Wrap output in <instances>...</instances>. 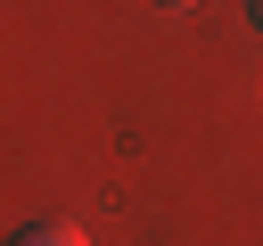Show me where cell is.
Wrapping results in <instances>:
<instances>
[{"mask_svg": "<svg viewBox=\"0 0 263 246\" xmlns=\"http://www.w3.org/2000/svg\"><path fill=\"white\" fill-rule=\"evenodd\" d=\"M8 246H90V238H82V221H66V213H41V221H25Z\"/></svg>", "mask_w": 263, "mask_h": 246, "instance_id": "cell-1", "label": "cell"}, {"mask_svg": "<svg viewBox=\"0 0 263 246\" xmlns=\"http://www.w3.org/2000/svg\"><path fill=\"white\" fill-rule=\"evenodd\" d=\"M247 16H255V33H263V0H247Z\"/></svg>", "mask_w": 263, "mask_h": 246, "instance_id": "cell-2", "label": "cell"}, {"mask_svg": "<svg viewBox=\"0 0 263 246\" xmlns=\"http://www.w3.org/2000/svg\"><path fill=\"white\" fill-rule=\"evenodd\" d=\"M164 8H197V0H164Z\"/></svg>", "mask_w": 263, "mask_h": 246, "instance_id": "cell-3", "label": "cell"}]
</instances>
